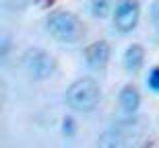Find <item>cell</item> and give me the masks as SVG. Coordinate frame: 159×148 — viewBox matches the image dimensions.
<instances>
[{
    "label": "cell",
    "instance_id": "4",
    "mask_svg": "<svg viewBox=\"0 0 159 148\" xmlns=\"http://www.w3.org/2000/svg\"><path fill=\"white\" fill-rule=\"evenodd\" d=\"M141 19V4L139 0H118L116 12H114V27L118 33L126 35L130 31H134Z\"/></svg>",
    "mask_w": 159,
    "mask_h": 148
},
{
    "label": "cell",
    "instance_id": "2",
    "mask_svg": "<svg viewBox=\"0 0 159 148\" xmlns=\"http://www.w3.org/2000/svg\"><path fill=\"white\" fill-rule=\"evenodd\" d=\"M48 33L60 43H77L85 35V25L77 15L68 11H54L46 21Z\"/></svg>",
    "mask_w": 159,
    "mask_h": 148
},
{
    "label": "cell",
    "instance_id": "10",
    "mask_svg": "<svg viewBox=\"0 0 159 148\" xmlns=\"http://www.w3.org/2000/svg\"><path fill=\"white\" fill-rule=\"evenodd\" d=\"M62 134H64V138H72L77 134V124H75V119L70 115H66L62 119Z\"/></svg>",
    "mask_w": 159,
    "mask_h": 148
},
{
    "label": "cell",
    "instance_id": "11",
    "mask_svg": "<svg viewBox=\"0 0 159 148\" xmlns=\"http://www.w3.org/2000/svg\"><path fill=\"white\" fill-rule=\"evenodd\" d=\"M147 84H149V89H151V91L159 93V66L151 70V74H149V78H147Z\"/></svg>",
    "mask_w": 159,
    "mask_h": 148
},
{
    "label": "cell",
    "instance_id": "9",
    "mask_svg": "<svg viewBox=\"0 0 159 148\" xmlns=\"http://www.w3.org/2000/svg\"><path fill=\"white\" fill-rule=\"evenodd\" d=\"M149 21L155 33V41H159V0H153L149 6Z\"/></svg>",
    "mask_w": 159,
    "mask_h": 148
},
{
    "label": "cell",
    "instance_id": "3",
    "mask_svg": "<svg viewBox=\"0 0 159 148\" xmlns=\"http://www.w3.org/2000/svg\"><path fill=\"white\" fill-rule=\"evenodd\" d=\"M23 66L25 72L29 74L33 80H46L56 72V60L48 52L39 48H33L23 56Z\"/></svg>",
    "mask_w": 159,
    "mask_h": 148
},
{
    "label": "cell",
    "instance_id": "5",
    "mask_svg": "<svg viewBox=\"0 0 159 148\" xmlns=\"http://www.w3.org/2000/svg\"><path fill=\"white\" fill-rule=\"evenodd\" d=\"M110 56H112V49H110V43L99 39V41H93L85 48V62L91 70H103L110 62Z\"/></svg>",
    "mask_w": 159,
    "mask_h": 148
},
{
    "label": "cell",
    "instance_id": "6",
    "mask_svg": "<svg viewBox=\"0 0 159 148\" xmlns=\"http://www.w3.org/2000/svg\"><path fill=\"white\" fill-rule=\"evenodd\" d=\"M120 107L126 115H134L141 107V93L134 84H126L122 91H120Z\"/></svg>",
    "mask_w": 159,
    "mask_h": 148
},
{
    "label": "cell",
    "instance_id": "1",
    "mask_svg": "<svg viewBox=\"0 0 159 148\" xmlns=\"http://www.w3.org/2000/svg\"><path fill=\"white\" fill-rule=\"evenodd\" d=\"M99 99H101V89L97 84V80L91 76L75 80L64 95L66 105L70 107L72 111H79V113L93 111L95 107L99 105Z\"/></svg>",
    "mask_w": 159,
    "mask_h": 148
},
{
    "label": "cell",
    "instance_id": "8",
    "mask_svg": "<svg viewBox=\"0 0 159 148\" xmlns=\"http://www.w3.org/2000/svg\"><path fill=\"white\" fill-rule=\"evenodd\" d=\"M112 11V0H89V12L95 19H106L110 17Z\"/></svg>",
    "mask_w": 159,
    "mask_h": 148
},
{
    "label": "cell",
    "instance_id": "7",
    "mask_svg": "<svg viewBox=\"0 0 159 148\" xmlns=\"http://www.w3.org/2000/svg\"><path fill=\"white\" fill-rule=\"evenodd\" d=\"M145 64V48L141 43H132L124 52V68L128 72H139Z\"/></svg>",
    "mask_w": 159,
    "mask_h": 148
}]
</instances>
